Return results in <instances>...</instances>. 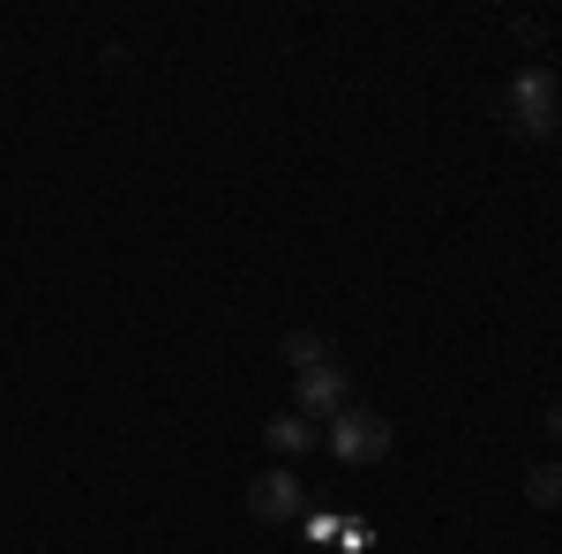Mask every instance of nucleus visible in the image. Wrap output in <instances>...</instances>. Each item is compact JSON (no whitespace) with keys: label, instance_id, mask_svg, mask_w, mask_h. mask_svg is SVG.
I'll return each instance as SVG.
<instances>
[{"label":"nucleus","instance_id":"nucleus-1","mask_svg":"<svg viewBox=\"0 0 562 554\" xmlns=\"http://www.w3.org/2000/svg\"><path fill=\"white\" fill-rule=\"evenodd\" d=\"M503 121H510L518 143H548L555 135V76L548 68H518L503 83Z\"/></svg>","mask_w":562,"mask_h":554},{"label":"nucleus","instance_id":"nucleus-2","mask_svg":"<svg viewBox=\"0 0 562 554\" xmlns=\"http://www.w3.org/2000/svg\"><path fill=\"white\" fill-rule=\"evenodd\" d=\"M330 457H338V465H383L390 457V420L375 405H346V412L330 420Z\"/></svg>","mask_w":562,"mask_h":554},{"label":"nucleus","instance_id":"nucleus-3","mask_svg":"<svg viewBox=\"0 0 562 554\" xmlns=\"http://www.w3.org/2000/svg\"><path fill=\"white\" fill-rule=\"evenodd\" d=\"M307 510V487L293 465H262L256 479H248V517L256 524H293V517Z\"/></svg>","mask_w":562,"mask_h":554},{"label":"nucleus","instance_id":"nucleus-4","mask_svg":"<svg viewBox=\"0 0 562 554\" xmlns=\"http://www.w3.org/2000/svg\"><path fill=\"white\" fill-rule=\"evenodd\" d=\"M301 383V420H338L352 405V375L346 360H330V368H307V375H293Z\"/></svg>","mask_w":562,"mask_h":554},{"label":"nucleus","instance_id":"nucleus-5","mask_svg":"<svg viewBox=\"0 0 562 554\" xmlns=\"http://www.w3.org/2000/svg\"><path fill=\"white\" fill-rule=\"evenodd\" d=\"M285 360H293V375H307V368H330L338 344L323 338V330H293V338H285Z\"/></svg>","mask_w":562,"mask_h":554},{"label":"nucleus","instance_id":"nucleus-6","mask_svg":"<svg viewBox=\"0 0 562 554\" xmlns=\"http://www.w3.org/2000/svg\"><path fill=\"white\" fill-rule=\"evenodd\" d=\"M525 502H532V510L562 502V465H548V457H540V465H525Z\"/></svg>","mask_w":562,"mask_h":554},{"label":"nucleus","instance_id":"nucleus-7","mask_svg":"<svg viewBox=\"0 0 562 554\" xmlns=\"http://www.w3.org/2000/svg\"><path fill=\"white\" fill-rule=\"evenodd\" d=\"M307 442H315V427H307L301 412H278V420H270V450H278V457H293Z\"/></svg>","mask_w":562,"mask_h":554},{"label":"nucleus","instance_id":"nucleus-8","mask_svg":"<svg viewBox=\"0 0 562 554\" xmlns=\"http://www.w3.org/2000/svg\"><path fill=\"white\" fill-rule=\"evenodd\" d=\"M548 434H555V442H562V405H555V412H548Z\"/></svg>","mask_w":562,"mask_h":554}]
</instances>
